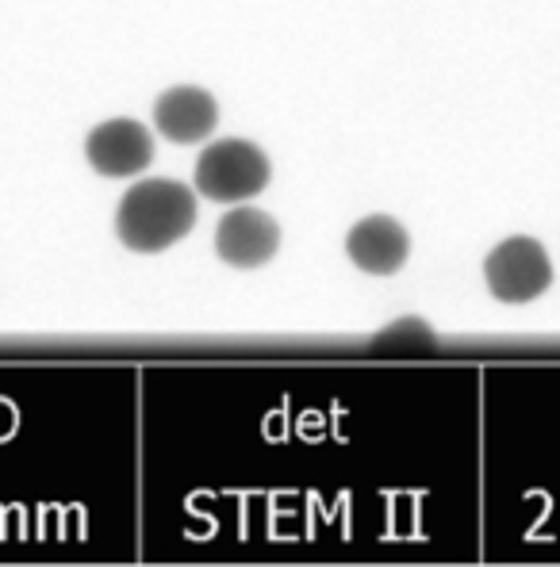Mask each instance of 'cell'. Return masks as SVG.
I'll return each mask as SVG.
<instances>
[{"label":"cell","mask_w":560,"mask_h":567,"mask_svg":"<svg viewBox=\"0 0 560 567\" xmlns=\"http://www.w3.org/2000/svg\"><path fill=\"white\" fill-rule=\"evenodd\" d=\"M376 349H391V346H399V349H434V330L426 327L422 319H399V322H391L384 333H376V341H373Z\"/></svg>","instance_id":"8"},{"label":"cell","mask_w":560,"mask_h":567,"mask_svg":"<svg viewBox=\"0 0 560 567\" xmlns=\"http://www.w3.org/2000/svg\"><path fill=\"white\" fill-rule=\"evenodd\" d=\"M346 254L369 277H396L411 257V238H407L404 223L391 215H369V219L354 223L346 235Z\"/></svg>","instance_id":"6"},{"label":"cell","mask_w":560,"mask_h":567,"mask_svg":"<svg viewBox=\"0 0 560 567\" xmlns=\"http://www.w3.org/2000/svg\"><path fill=\"white\" fill-rule=\"evenodd\" d=\"M196 227V196L170 177L139 181L115 212V235L135 254H162Z\"/></svg>","instance_id":"1"},{"label":"cell","mask_w":560,"mask_h":567,"mask_svg":"<svg viewBox=\"0 0 560 567\" xmlns=\"http://www.w3.org/2000/svg\"><path fill=\"white\" fill-rule=\"evenodd\" d=\"M281 249V223L257 207H234L220 219L215 230V254L234 269H257L269 265Z\"/></svg>","instance_id":"4"},{"label":"cell","mask_w":560,"mask_h":567,"mask_svg":"<svg viewBox=\"0 0 560 567\" xmlns=\"http://www.w3.org/2000/svg\"><path fill=\"white\" fill-rule=\"evenodd\" d=\"M220 123V100L207 89L196 85H177L154 104V127L162 131L170 142L192 146V142H204Z\"/></svg>","instance_id":"7"},{"label":"cell","mask_w":560,"mask_h":567,"mask_svg":"<svg viewBox=\"0 0 560 567\" xmlns=\"http://www.w3.org/2000/svg\"><path fill=\"white\" fill-rule=\"evenodd\" d=\"M269 185V157L246 138H220L200 154L196 192L215 204H242Z\"/></svg>","instance_id":"2"},{"label":"cell","mask_w":560,"mask_h":567,"mask_svg":"<svg viewBox=\"0 0 560 567\" xmlns=\"http://www.w3.org/2000/svg\"><path fill=\"white\" fill-rule=\"evenodd\" d=\"M85 157L100 177H135L154 162V138L139 120H108L89 131Z\"/></svg>","instance_id":"5"},{"label":"cell","mask_w":560,"mask_h":567,"mask_svg":"<svg viewBox=\"0 0 560 567\" xmlns=\"http://www.w3.org/2000/svg\"><path fill=\"white\" fill-rule=\"evenodd\" d=\"M483 280H488V291L499 299V303H533L538 296H546L549 284H553V265H549V254L538 238L515 235L507 241H499L496 249L483 261Z\"/></svg>","instance_id":"3"}]
</instances>
